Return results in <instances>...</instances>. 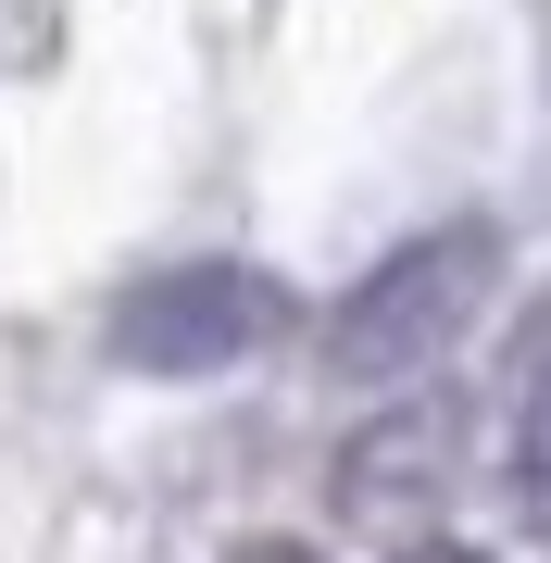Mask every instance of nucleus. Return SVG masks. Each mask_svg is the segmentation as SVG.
<instances>
[{"mask_svg": "<svg viewBox=\"0 0 551 563\" xmlns=\"http://www.w3.org/2000/svg\"><path fill=\"white\" fill-rule=\"evenodd\" d=\"M489 288H502V225H489V213H451V225L388 239L364 276L339 288V313H327V376H339V388H401V376H427V363L489 313Z\"/></svg>", "mask_w": 551, "mask_h": 563, "instance_id": "1", "label": "nucleus"}, {"mask_svg": "<svg viewBox=\"0 0 551 563\" xmlns=\"http://www.w3.org/2000/svg\"><path fill=\"white\" fill-rule=\"evenodd\" d=\"M264 339H288V288L264 263H164L113 301V363L125 376H225Z\"/></svg>", "mask_w": 551, "mask_h": 563, "instance_id": "2", "label": "nucleus"}, {"mask_svg": "<svg viewBox=\"0 0 551 563\" xmlns=\"http://www.w3.org/2000/svg\"><path fill=\"white\" fill-rule=\"evenodd\" d=\"M439 476H451V413H439V401L376 413L364 439L339 451V514H414Z\"/></svg>", "mask_w": 551, "mask_h": 563, "instance_id": "3", "label": "nucleus"}, {"mask_svg": "<svg viewBox=\"0 0 551 563\" xmlns=\"http://www.w3.org/2000/svg\"><path fill=\"white\" fill-rule=\"evenodd\" d=\"M514 488L551 514V351H539V376H527V401H514Z\"/></svg>", "mask_w": 551, "mask_h": 563, "instance_id": "4", "label": "nucleus"}, {"mask_svg": "<svg viewBox=\"0 0 551 563\" xmlns=\"http://www.w3.org/2000/svg\"><path fill=\"white\" fill-rule=\"evenodd\" d=\"M401 563H489V551H464V539H414Z\"/></svg>", "mask_w": 551, "mask_h": 563, "instance_id": "5", "label": "nucleus"}]
</instances>
